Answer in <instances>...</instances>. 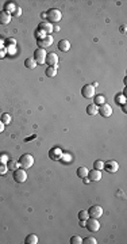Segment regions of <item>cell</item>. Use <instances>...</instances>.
<instances>
[{"label":"cell","instance_id":"obj_1","mask_svg":"<svg viewBox=\"0 0 127 244\" xmlns=\"http://www.w3.org/2000/svg\"><path fill=\"white\" fill-rule=\"evenodd\" d=\"M46 16L49 19V23H57L61 20V18H62V14H61V11L57 10V8H50V10L46 12Z\"/></svg>","mask_w":127,"mask_h":244},{"label":"cell","instance_id":"obj_2","mask_svg":"<svg viewBox=\"0 0 127 244\" xmlns=\"http://www.w3.org/2000/svg\"><path fill=\"white\" fill-rule=\"evenodd\" d=\"M32 164H34V157H32L30 153H24V155H22V156H20V159H19V165H22L23 170L30 168V167H32Z\"/></svg>","mask_w":127,"mask_h":244},{"label":"cell","instance_id":"obj_3","mask_svg":"<svg viewBox=\"0 0 127 244\" xmlns=\"http://www.w3.org/2000/svg\"><path fill=\"white\" fill-rule=\"evenodd\" d=\"M85 228L89 231V232H97L100 229V224L97 221V218H91L88 217L85 220Z\"/></svg>","mask_w":127,"mask_h":244},{"label":"cell","instance_id":"obj_4","mask_svg":"<svg viewBox=\"0 0 127 244\" xmlns=\"http://www.w3.org/2000/svg\"><path fill=\"white\" fill-rule=\"evenodd\" d=\"M81 95L85 99H91V98L95 96V87L92 84H85L83 88H81Z\"/></svg>","mask_w":127,"mask_h":244},{"label":"cell","instance_id":"obj_5","mask_svg":"<svg viewBox=\"0 0 127 244\" xmlns=\"http://www.w3.org/2000/svg\"><path fill=\"white\" fill-rule=\"evenodd\" d=\"M46 54H47V53L45 52L43 49L38 48V49H35V52H34V57H32V58L35 60V63H37V64H42V65H43L45 60H46Z\"/></svg>","mask_w":127,"mask_h":244},{"label":"cell","instance_id":"obj_6","mask_svg":"<svg viewBox=\"0 0 127 244\" xmlns=\"http://www.w3.org/2000/svg\"><path fill=\"white\" fill-rule=\"evenodd\" d=\"M12 176H14V180L16 183H23V182H26V179H27V174L24 170L18 168L14 171V175H12Z\"/></svg>","mask_w":127,"mask_h":244},{"label":"cell","instance_id":"obj_7","mask_svg":"<svg viewBox=\"0 0 127 244\" xmlns=\"http://www.w3.org/2000/svg\"><path fill=\"white\" fill-rule=\"evenodd\" d=\"M38 46L41 48V49H45V48H49V46H51L53 45V35H45V37H42V38H39L38 41Z\"/></svg>","mask_w":127,"mask_h":244},{"label":"cell","instance_id":"obj_8","mask_svg":"<svg viewBox=\"0 0 127 244\" xmlns=\"http://www.w3.org/2000/svg\"><path fill=\"white\" fill-rule=\"evenodd\" d=\"M101 214H103V209H101L100 206H92V207H89L88 209V216L91 218H100L101 217Z\"/></svg>","mask_w":127,"mask_h":244},{"label":"cell","instance_id":"obj_9","mask_svg":"<svg viewBox=\"0 0 127 244\" xmlns=\"http://www.w3.org/2000/svg\"><path fill=\"white\" fill-rule=\"evenodd\" d=\"M97 113H99L101 117L107 118V117H110V115H111V114H112V107H111V106H110V104L104 103V104L99 106V109H97Z\"/></svg>","mask_w":127,"mask_h":244},{"label":"cell","instance_id":"obj_10","mask_svg":"<svg viewBox=\"0 0 127 244\" xmlns=\"http://www.w3.org/2000/svg\"><path fill=\"white\" fill-rule=\"evenodd\" d=\"M45 63H46L49 67H56V65H58V56H57L56 53H49V54H46Z\"/></svg>","mask_w":127,"mask_h":244},{"label":"cell","instance_id":"obj_11","mask_svg":"<svg viewBox=\"0 0 127 244\" xmlns=\"http://www.w3.org/2000/svg\"><path fill=\"white\" fill-rule=\"evenodd\" d=\"M104 168L107 170V172H116L119 170V164L115 160H108L107 163H104Z\"/></svg>","mask_w":127,"mask_h":244},{"label":"cell","instance_id":"obj_12","mask_svg":"<svg viewBox=\"0 0 127 244\" xmlns=\"http://www.w3.org/2000/svg\"><path fill=\"white\" fill-rule=\"evenodd\" d=\"M87 176H88V179H89L91 182H97V180H100V179H101V172H100L99 170H95V168H93L92 171H88V175H87Z\"/></svg>","mask_w":127,"mask_h":244},{"label":"cell","instance_id":"obj_13","mask_svg":"<svg viewBox=\"0 0 127 244\" xmlns=\"http://www.w3.org/2000/svg\"><path fill=\"white\" fill-rule=\"evenodd\" d=\"M38 30L39 31H42L43 34H50V33L53 31V26L49 22H42L39 24V27H38Z\"/></svg>","mask_w":127,"mask_h":244},{"label":"cell","instance_id":"obj_14","mask_svg":"<svg viewBox=\"0 0 127 244\" xmlns=\"http://www.w3.org/2000/svg\"><path fill=\"white\" fill-rule=\"evenodd\" d=\"M11 22V14H8L6 11L0 12V23L2 24H8Z\"/></svg>","mask_w":127,"mask_h":244},{"label":"cell","instance_id":"obj_15","mask_svg":"<svg viewBox=\"0 0 127 244\" xmlns=\"http://www.w3.org/2000/svg\"><path fill=\"white\" fill-rule=\"evenodd\" d=\"M58 49L61 52H68L71 49V42L68 39H61L58 42Z\"/></svg>","mask_w":127,"mask_h":244},{"label":"cell","instance_id":"obj_16","mask_svg":"<svg viewBox=\"0 0 127 244\" xmlns=\"http://www.w3.org/2000/svg\"><path fill=\"white\" fill-rule=\"evenodd\" d=\"M61 155H62V152H61L58 148H56V149L53 148V149H50V152H49V156H50L51 160H60Z\"/></svg>","mask_w":127,"mask_h":244},{"label":"cell","instance_id":"obj_17","mask_svg":"<svg viewBox=\"0 0 127 244\" xmlns=\"http://www.w3.org/2000/svg\"><path fill=\"white\" fill-rule=\"evenodd\" d=\"M24 67L28 68V69H34L37 67L35 60L32 58V57H28V58H26V60H24Z\"/></svg>","mask_w":127,"mask_h":244},{"label":"cell","instance_id":"obj_18","mask_svg":"<svg viewBox=\"0 0 127 244\" xmlns=\"http://www.w3.org/2000/svg\"><path fill=\"white\" fill-rule=\"evenodd\" d=\"M24 243H26V244H37V243H38V236L30 233L26 239H24Z\"/></svg>","mask_w":127,"mask_h":244},{"label":"cell","instance_id":"obj_19","mask_svg":"<svg viewBox=\"0 0 127 244\" xmlns=\"http://www.w3.org/2000/svg\"><path fill=\"white\" fill-rule=\"evenodd\" d=\"M88 168L87 167H79V168H77V176L79 178H87V175H88Z\"/></svg>","mask_w":127,"mask_h":244},{"label":"cell","instance_id":"obj_20","mask_svg":"<svg viewBox=\"0 0 127 244\" xmlns=\"http://www.w3.org/2000/svg\"><path fill=\"white\" fill-rule=\"evenodd\" d=\"M57 68H58V65H56V67H49L46 68V76L47 77H54L57 75Z\"/></svg>","mask_w":127,"mask_h":244},{"label":"cell","instance_id":"obj_21","mask_svg":"<svg viewBox=\"0 0 127 244\" xmlns=\"http://www.w3.org/2000/svg\"><path fill=\"white\" fill-rule=\"evenodd\" d=\"M87 114L88 115H96L97 114V106L96 104H88L87 106Z\"/></svg>","mask_w":127,"mask_h":244},{"label":"cell","instance_id":"obj_22","mask_svg":"<svg viewBox=\"0 0 127 244\" xmlns=\"http://www.w3.org/2000/svg\"><path fill=\"white\" fill-rule=\"evenodd\" d=\"M15 4H12V3H6L4 4V11L6 12H8V14H12L14 12V10H15Z\"/></svg>","mask_w":127,"mask_h":244},{"label":"cell","instance_id":"obj_23","mask_svg":"<svg viewBox=\"0 0 127 244\" xmlns=\"http://www.w3.org/2000/svg\"><path fill=\"white\" fill-rule=\"evenodd\" d=\"M105 103V98L103 95H97L95 96V103L93 104H96V106H101V104H104Z\"/></svg>","mask_w":127,"mask_h":244},{"label":"cell","instance_id":"obj_24","mask_svg":"<svg viewBox=\"0 0 127 244\" xmlns=\"http://www.w3.org/2000/svg\"><path fill=\"white\" fill-rule=\"evenodd\" d=\"M0 121H2L4 125L10 124V122H11V115H10V114H7V113H4V114H2V117H0Z\"/></svg>","mask_w":127,"mask_h":244},{"label":"cell","instance_id":"obj_25","mask_svg":"<svg viewBox=\"0 0 127 244\" xmlns=\"http://www.w3.org/2000/svg\"><path fill=\"white\" fill-rule=\"evenodd\" d=\"M93 168H95V170H103L104 168V163L103 161H101V160H96L95 163H93Z\"/></svg>","mask_w":127,"mask_h":244},{"label":"cell","instance_id":"obj_26","mask_svg":"<svg viewBox=\"0 0 127 244\" xmlns=\"http://www.w3.org/2000/svg\"><path fill=\"white\" fill-rule=\"evenodd\" d=\"M71 243L72 244H81V243H83V239H81L80 236H72V237H71Z\"/></svg>","mask_w":127,"mask_h":244},{"label":"cell","instance_id":"obj_27","mask_svg":"<svg viewBox=\"0 0 127 244\" xmlns=\"http://www.w3.org/2000/svg\"><path fill=\"white\" fill-rule=\"evenodd\" d=\"M88 217H89V216H88L87 210H80L79 211V220H87Z\"/></svg>","mask_w":127,"mask_h":244},{"label":"cell","instance_id":"obj_28","mask_svg":"<svg viewBox=\"0 0 127 244\" xmlns=\"http://www.w3.org/2000/svg\"><path fill=\"white\" fill-rule=\"evenodd\" d=\"M83 243L84 244H96V239L95 237H87V239H84L83 240Z\"/></svg>","mask_w":127,"mask_h":244},{"label":"cell","instance_id":"obj_29","mask_svg":"<svg viewBox=\"0 0 127 244\" xmlns=\"http://www.w3.org/2000/svg\"><path fill=\"white\" fill-rule=\"evenodd\" d=\"M7 170H8V167L4 164V163H0V175H6Z\"/></svg>","mask_w":127,"mask_h":244},{"label":"cell","instance_id":"obj_30","mask_svg":"<svg viewBox=\"0 0 127 244\" xmlns=\"http://www.w3.org/2000/svg\"><path fill=\"white\" fill-rule=\"evenodd\" d=\"M115 102H116L118 104H119V103H120V104H125V96H123V95H120V96L118 95V96L115 98Z\"/></svg>","mask_w":127,"mask_h":244},{"label":"cell","instance_id":"obj_31","mask_svg":"<svg viewBox=\"0 0 127 244\" xmlns=\"http://www.w3.org/2000/svg\"><path fill=\"white\" fill-rule=\"evenodd\" d=\"M20 12H22V10H20L19 7H15V10H14V12H12V14H14L15 16H19V15H20Z\"/></svg>","mask_w":127,"mask_h":244},{"label":"cell","instance_id":"obj_32","mask_svg":"<svg viewBox=\"0 0 127 244\" xmlns=\"http://www.w3.org/2000/svg\"><path fill=\"white\" fill-rule=\"evenodd\" d=\"M4 56H6V49L0 48V58H4Z\"/></svg>","mask_w":127,"mask_h":244},{"label":"cell","instance_id":"obj_33","mask_svg":"<svg viewBox=\"0 0 127 244\" xmlns=\"http://www.w3.org/2000/svg\"><path fill=\"white\" fill-rule=\"evenodd\" d=\"M3 130H4V124L0 121V133H3Z\"/></svg>","mask_w":127,"mask_h":244},{"label":"cell","instance_id":"obj_34","mask_svg":"<svg viewBox=\"0 0 127 244\" xmlns=\"http://www.w3.org/2000/svg\"><path fill=\"white\" fill-rule=\"evenodd\" d=\"M80 226H85V220H80Z\"/></svg>","mask_w":127,"mask_h":244},{"label":"cell","instance_id":"obj_35","mask_svg":"<svg viewBox=\"0 0 127 244\" xmlns=\"http://www.w3.org/2000/svg\"><path fill=\"white\" fill-rule=\"evenodd\" d=\"M7 42H8V43H12V45H15V39H11V38H10V39L7 41Z\"/></svg>","mask_w":127,"mask_h":244},{"label":"cell","instance_id":"obj_36","mask_svg":"<svg viewBox=\"0 0 127 244\" xmlns=\"http://www.w3.org/2000/svg\"><path fill=\"white\" fill-rule=\"evenodd\" d=\"M6 161H7V157L3 156V157H2V163H4V164H6Z\"/></svg>","mask_w":127,"mask_h":244},{"label":"cell","instance_id":"obj_37","mask_svg":"<svg viewBox=\"0 0 127 244\" xmlns=\"http://www.w3.org/2000/svg\"><path fill=\"white\" fill-rule=\"evenodd\" d=\"M83 180H84V183H88L89 179H88V178H83Z\"/></svg>","mask_w":127,"mask_h":244}]
</instances>
